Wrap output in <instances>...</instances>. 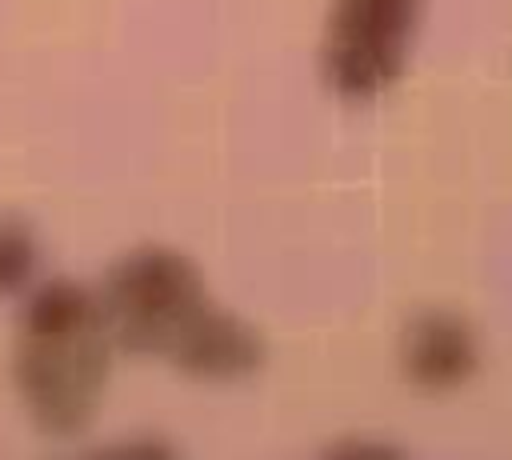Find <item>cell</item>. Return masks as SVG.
Returning <instances> with one entry per match:
<instances>
[{
	"label": "cell",
	"instance_id": "2",
	"mask_svg": "<svg viewBox=\"0 0 512 460\" xmlns=\"http://www.w3.org/2000/svg\"><path fill=\"white\" fill-rule=\"evenodd\" d=\"M468 364H472V352H468V336L460 324L432 316L412 332L408 368L424 384H452L456 376H464Z\"/></svg>",
	"mask_w": 512,
	"mask_h": 460
},
{
	"label": "cell",
	"instance_id": "1",
	"mask_svg": "<svg viewBox=\"0 0 512 460\" xmlns=\"http://www.w3.org/2000/svg\"><path fill=\"white\" fill-rule=\"evenodd\" d=\"M116 288H120L124 308H132L144 320H156V316H168L188 296V272L172 264L168 256H148V260L128 264Z\"/></svg>",
	"mask_w": 512,
	"mask_h": 460
},
{
	"label": "cell",
	"instance_id": "3",
	"mask_svg": "<svg viewBox=\"0 0 512 460\" xmlns=\"http://www.w3.org/2000/svg\"><path fill=\"white\" fill-rule=\"evenodd\" d=\"M84 316V296L76 288H48L36 296V304L28 308V328L36 336H60V332H72Z\"/></svg>",
	"mask_w": 512,
	"mask_h": 460
},
{
	"label": "cell",
	"instance_id": "4",
	"mask_svg": "<svg viewBox=\"0 0 512 460\" xmlns=\"http://www.w3.org/2000/svg\"><path fill=\"white\" fill-rule=\"evenodd\" d=\"M28 260H32L28 240L20 232H0V288L16 284L28 272Z\"/></svg>",
	"mask_w": 512,
	"mask_h": 460
}]
</instances>
